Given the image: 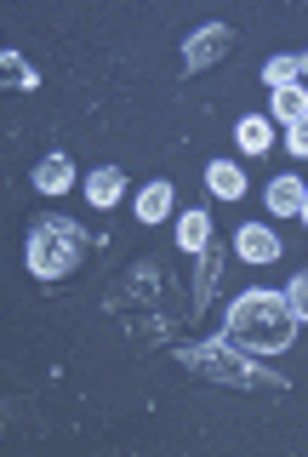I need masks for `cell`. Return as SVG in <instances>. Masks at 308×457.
Masks as SVG:
<instances>
[{
    "mask_svg": "<svg viewBox=\"0 0 308 457\" xmlns=\"http://www.w3.org/2000/svg\"><path fill=\"white\" fill-rule=\"evenodd\" d=\"M103 309L115 314L120 326H132L137 337H154L160 332V275H154V263H137L126 280H115L103 292Z\"/></svg>",
    "mask_w": 308,
    "mask_h": 457,
    "instance_id": "cell-4",
    "label": "cell"
},
{
    "mask_svg": "<svg viewBox=\"0 0 308 457\" xmlns=\"http://www.w3.org/2000/svg\"><path fill=\"white\" fill-rule=\"evenodd\" d=\"M263 75H269V86L280 92V86H297L303 75H297V57H269V69H263Z\"/></svg>",
    "mask_w": 308,
    "mask_h": 457,
    "instance_id": "cell-17",
    "label": "cell"
},
{
    "mask_svg": "<svg viewBox=\"0 0 308 457\" xmlns=\"http://www.w3.org/2000/svg\"><path fill=\"white\" fill-rule=\"evenodd\" d=\"M286 303H291V314H297V320H308V275H297L286 286Z\"/></svg>",
    "mask_w": 308,
    "mask_h": 457,
    "instance_id": "cell-18",
    "label": "cell"
},
{
    "mask_svg": "<svg viewBox=\"0 0 308 457\" xmlns=\"http://www.w3.org/2000/svg\"><path fill=\"white\" fill-rule=\"evenodd\" d=\"M69 183H75V166H69V154H46V161L35 166V189H40V195H63Z\"/></svg>",
    "mask_w": 308,
    "mask_h": 457,
    "instance_id": "cell-8",
    "label": "cell"
},
{
    "mask_svg": "<svg viewBox=\"0 0 308 457\" xmlns=\"http://www.w3.org/2000/svg\"><path fill=\"white\" fill-rule=\"evenodd\" d=\"M234 143H240L246 154H263V149H269V143H274V126L263 120V114H246V120L234 126Z\"/></svg>",
    "mask_w": 308,
    "mask_h": 457,
    "instance_id": "cell-14",
    "label": "cell"
},
{
    "mask_svg": "<svg viewBox=\"0 0 308 457\" xmlns=\"http://www.w3.org/2000/svg\"><path fill=\"white\" fill-rule=\"evenodd\" d=\"M234 246H240L246 263H274V257H280V235H274V228H263V223H240Z\"/></svg>",
    "mask_w": 308,
    "mask_h": 457,
    "instance_id": "cell-7",
    "label": "cell"
},
{
    "mask_svg": "<svg viewBox=\"0 0 308 457\" xmlns=\"http://www.w3.org/2000/svg\"><path fill=\"white\" fill-rule=\"evenodd\" d=\"M297 75H303V80H308V52H303V57H297Z\"/></svg>",
    "mask_w": 308,
    "mask_h": 457,
    "instance_id": "cell-20",
    "label": "cell"
},
{
    "mask_svg": "<svg viewBox=\"0 0 308 457\" xmlns=\"http://www.w3.org/2000/svg\"><path fill=\"white\" fill-rule=\"evenodd\" d=\"M229 52H234V29H229V23H206V29H194V35H189V46H183V69H189V75H200V69L223 63Z\"/></svg>",
    "mask_w": 308,
    "mask_h": 457,
    "instance_id": "cell-5",
    "label": "cell"
},
{
    "mask_svg": "<svg viewBox=\"0 0 308 457\" xmlns=\"http://www.w3.org/2000/svg\"><path fill=\"white\" fill-rule=\"evenodd\" d=\"M217 286H223V246L212 240V246H206V252H194V292H189L194 314H206V309H212Z\"/></svg>",
    "mask_w": 308,
    "mask_h": 457,
    "instance_id": "cell-6",
    "label": "cell"
},
{
    "mask_svg": "<svg viewBox=\"0 0 308 457\" xmlns=\"http://www.w3.org/2000/svg\"><path fill=\"white\" fill-rule=\"evenodd\" d=\"M177 246H183V252H206V246H212V218H206V212H183V223H177Z\"/></svg>",
    "mask_w": 308,
    "mask_h": 457,
    "instance_id": "cell-13",
    "label": "cell"
},
{
    "mask_svg": "<svg viewBox=\"0 0 308 457\" xmlns=\"http://www.w3.org/2000/svg\"><path fill=\"white\" fill-rule=\"evenodd\" d=\"M274 114H280L286 126L308 120V92H303V86H280V92H274Z\"/></svg>",
    "mask_w": 308,
    "mask_h": 457,
    "instance_id": "cell-16",
    "label": "cell"
},
{
    "mask_svg": "<svg viewBox=\"0 0 308 457\" xmlns=\"http://www.w3.org/2000/svg\"><path fill=\"white\" fill-rule=\"evenodd\" d=\"M80 257H86V235H80V223L69 218H40L29 228V275L35 280H63L80 269Z\"/></svg>",
    "mask_w": 308,
    "mask_h": 457,
    "instance_id": "cell-3",
    "label": "cell"
},
{
    "mask_svg": "<svg viewBox=\"0 0 308 457\" xmlns=\"http://www.w3.org/2000/svg\"><path fill=\"white\" fill-rule=\"evenodd\" d=\"M120 195H126V178H120V166H97L92 178H86V200H92V206H115Z\"/></svg>",
    "mask_w": 308,
    "mask_h": 457,
    "instance_id": "cell-9",
    "label": "cell"
},
{
    "mask_svg": "<svg viewBox=\"0 0 308 457\" xmlns=\"http://www.w3.org/2000/svg\"><path fill=\"white\" fill-rule=\"evenodd\" d=\"M303 183L297 178H274V189H269V212L274 218H303Z\"/></svg>",
    "mask_w": 308,
    "mask_h": 457,
    "instance_id": "cell-10",
    "label": "cell"
},
{
    "mask_svg": "<svg viewBox=\"0 0 308 457\" xmlns=\"http://www.w3.org/2000/svg\"><path fill=\"white\" fill-rule=\"evenodd\" d=\"M286 143H291V154H308V120L291 126V137H286Z\"/></svg>",
    "mask_w": 308,
    "mask_h": 457,
    "instance_id": "cell-19",
    "label": "cell"
},
{
    "mask_svg": "<svg viewBox=\"0 0 308 457\" xmlns=\"http://www.w3.org/2000/svg\"><path fill=\"white\" fill-rule=\"evenodd\" d=\"M303 223H308V195H303Z\"/></svg>",
    "mask_w": 308,
    "mask_h": 457,
    "instance_id": "cell-21",
    "label": "cell"
},
{
    "mask_svg": "<svg viewBox=\"0 0 308 457\" xmlns=\"http://www.w3.org/2000/svg\"><path fill=\"white\" fill-rule=\"evenodd\" d=\"M223 337H229L234 349H246V354H280V349H291V337H297V314H291V303L280 292H246V297H234L229 332Z\"/></svg>",
    "mask_w": 308,
    "mask_h": 457,
    "instance_id": "cell-2",
    "label": "cell"
},
{
    "mask_svg": "<svg viewBox=\"0 0 308 457\" xmlns=\"http://www.w3.org/2000/svg\"><path fill=\"white\" fill-rule=\"evenodd\" d=\"M137 218H143V223H166V218H172V183H149V189L143 195H137Z\"/></svg>",
    "mask_w": 308,
    "mask_h": 457,
    "instance_id": "cell-11",
    "label": "cell"
},
{
    "mask_svg": "<svg viewBox=\"0 0 308 457\" xmlns=\"http://www.w3.org/2000/svg\"><path fill=\"white\" fill-rule=\"evenodd\" d=\"M0 80H6V92H35V69H29V57L23 52H0Z\"/></svg>",
    "mask_w": 308,
    "mask_h": 457,
    "instance_id": "cell-12",
    "label": "cell"
},
{
    "mask_svg": "<svg viewBox=\"0 0 308 457\" xmlns=\"http://www.w3.org/2000/svg\"><path fill=\"white\" fill-rule=\"evenodd\" d=\"M177 366L194 371V378H206V383H223V389H251V395H257V389H269V395L286 389V378L263 366V354L234 349L229 337H212V343H189V349H177Z\"/></svg>",
    "mask_w": 308,
    "mask_h": 457,
    "instance_id": "cell-1",
    "label": "cell"
},
{
    "mask_svg": "<svg viewBox=\"0 0 308 457\" xmlns=\"http://www.w3.org/2000/svg\"><path fill=\"white\" fill-rule=\"evenodd\" d=\"M206 189L223 195V200H240L246 195V178H240V166H229V161H212V171H206Z\"/></svg>",
    "mask_w": 308,
    "mask_h": 457,
    "instance_id": "cell-15",
    "label": "cell"
}]
</instances>
